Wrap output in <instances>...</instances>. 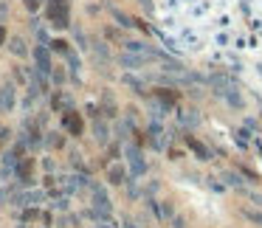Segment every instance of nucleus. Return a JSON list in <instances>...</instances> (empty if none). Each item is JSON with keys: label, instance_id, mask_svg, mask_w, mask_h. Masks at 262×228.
<instances>
[{"label": "nucleus", "instance_id": "4", "mask_svg": "<svg viewBox=\"0 0 262 228\" xmlns=\"http://www.w3.org/2000/svg\"><path fill=\"white\" fill-rule=\"evenodd\" d=\"M12 51H14V54H20V57H23V54H26L23 42H20V40H14V42H12Z\"/></svg>", "mask_w": 262, "mask_h": 228}, {"label": "nucleus", "instance_id": "3", "mask_svg": "<svg viewBox=\"0 0 262 228\" xmlns=\"http://www.w3.org/2000/svg\"><path fill=\"white\" fill-rule=\"evenodd\" d=\"M37 59H40V65H42V71H48V54H46V51H42V48H40V51H37Z\"/></svg>", "mask_w": 262, "mask_h": 228}, {"label": "nucleus", "instance_id": "2", "mask_svg": "<svg viewBox=\"0 0 262 228\" xmlns=\"http://www.w3.org/2000/svg\"><path fill=\"white\" fill-rule=\"evenodd\" d=\"M65 127H68L74 135H79V132H82V119H79V116H74V113H65Z\"/></svg>", "mask_w": 262, "mask_h": 228}, {"label": "nucleus", "instance_id": "5", "mask_svg": "<svg viewBox=\"0 0 262 228\" xmlns=\"http://www.w3.org/2000/svg\"><path fill=\"white\" fill-rule=\"evenodd\" d=\"M6 40V29H0V42Z\"/></svg>", "mask_w": 262, "mask_h": 228}, {"label": "nucleus", "instance_id": "1", "mask_svg": "<svg viewBox=\"0 0 262 228\" xmlns=\"http://www.w3.org/2000/svg\"><path fill=\"white\" fill-rule=\"evenodd\" d=\"M48 17H51L54 26H68V3L65 0H54L51 6H48Z\"/></svg>", "mask_w": 262, "mask_h": 228}]
</instances>
